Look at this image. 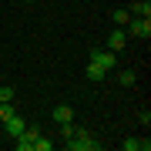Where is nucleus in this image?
I'll list each match as a JSON object with an SVG mask.
<instances>
[{
	"instance_id": "nucleus-1",
	"label": "nucleus",
	"mask_w": 151,
	"mask_h": 151,
	"mask_svg": "<svg viewBox=\"0 0 151 151\" xmlns=\"http://www.w3.org/2000/svg\"><path fill=\"white\" fill-rule=\"evenodd\" d=\"M64 145H67L70 151H97V148H101V141H94L91 134H87V131H81V128H77L74 134L64 141Z\"/></svg>"
},
{
	"instance_id": "nucleus-2",
	"label": "nucleus",
	"mask_w": 151,
	"mask_h": 151,
	"mask_svg": "<svg viewBox=\"0 0 151 151\" xmlns=\"http://www.w3.org/2000/svg\"><path fill=\"white\" fill-rule=\"evenodd\" d=\"M91 60L101 64L104 70H114L118 67V50H108V47H91Z\"/></svg>"
},
{
	"instance_id": "nucleus-3",
	"label": "nucleus",
	"mask_w": 151,
	"mask_h": 151,
	"mask_svg": "<svg viewBox=\"0 0 151 151\" xmlns=\"http://www.w3.org/2000/svg\"><path fill=\"white\" fill-rule=\"evenodd\" d=\"M128 34L148 40V37H151V17H131V20H128Z\"/></svg>"
},
{
	"instance_id": "nucleus-4",
	"label": "nucleus",
	"mask_w": 151,
	"mask_h": 151,
	"mask_svg": "<svg viewBox=\"0 0 151 151\" xmlns=\"http://www.w3.org/2000/svg\"><path fill=\"white\" fill-rule=\"evenodd\" d=\"M24 128H27V121H24L20 114H14V118L4 121V131H7V138H10V141H14L17 134H24Z\"/></svg>"
},
{
	"instance_id": "nucleus-5",
	"label": "nucleus",
	"mask_w": 151,
	"mask_h": 151,
	"mask_svg": "<svg viewBox=\"0 0 151 151\" xmlns=\"http://www.w3.org/2000/svg\"><path fill=\"white\" fill-rule=\"evenodd\" d=\"M124 44H128V30L114 27V34H108V44H104V47H108V50H121Z\"/></svg>"
},
{
	"instance_id": "nucleus-6",
	"label": "nucleus",
	"mask_w": 151,
	"mask_h": 151,
	"mask_svg": "<svg viewBox=\"0 0 151 151\" xmlns=\"http://www.w3.org/2000/svg\"><path fill=\"white\" fill-rule=\"evenodd\" d=\"M50 114H54V121H57V124H64V121H74V108H70V104H57V108L50 111Z\"/></svg>"
},
{
	"instance_id": "nucleus-7",
	"label": "nucleus",
	"mask_w": 151,
	"mask_h": 151,
	"mask_svg": "<svg viewBox=\"0 0 151 151\" xmlns=\"http://www.w3.org/2000/svg\"><path fill=\"white\" fill-rule=\"evenodd\" d=\"M131 17H151V0H131Z\"/></svg>"
},
{
	"instance_id": "nucleus-8",
	"label": "nucleus",
	"mask_w": 151,
	"mask_h": 151,
	"mask_svg": "<svg viewBox=\"0 0 151 151\" xmlns=\"http://www.w3.org/2000/svg\"><path fill=\"white\" fill-rule=\"evenodd\" d=\"M87 81H104V77H108V70H104L101 64H94V60H87Z\"/></svg>"
},
{
	"instance_id": "nucleus-9",
	"label": "nucleus",
	"mask_w": 151,
	"mask_h": 151,
	"mask_svg": "<svg viewBox=\"0 0 151 151\" xmlns=\"http://www.w3.org/2000/svg\"><path fill=\"white\" fill-rule=\"evenodd\" d=\"M111 20H114V27H128V20H131V10H121V7H118V10L111 14Z\"/></svg>"
},
{
	"instance_id": "nucleus-10",
	"label": "nucleus",
	"mask_w": 151,
	"mask_h": 151,
	"mask_svg": "<svg viewBox=\"0 0 151 151\" xmlns=\"http://www.w3.org/2000/svg\"><path fill=\"white\" fill-rule=\"evenodd\" d=\"M134 81H138L134 70H121V74H118V84H121V87H134Z\"/></svg>"
},
{
	"instance_id": "nucleus-11",
	"label": "nucleus",
	"mask_w": 151,
	"mask_h": 151,
	"mask_svg": "<svg viewBox=\"0 0 151 151\" xmlns=\"http://www.w3.org/2000/svg\"><path fill=\"white\" fill-rule=\"evenodd\" d=\"M50 148H54V141L44 138V134H37V141H34V151H50Z\"/></svg>"
},
{
	"instance_id": "nucleus-12",
	"label": "nucleus",
	"mask_w": 151,
	"mask_h": 151,
	"mask_svg": "<svg viewBox=\"0 0 151 151\" xmlns=\"http://www.w3.org/2000/svg\"><path fill=\"white\" fill-rule=\"evenodd\" d=\"M121 148H124V151H141V138H124Z\"/></svg>"
},
{
	"instance_id": "nucleus-13",
	"label": "nucleus",
	"mask_w": 151,
	"mask_h": 151,
	"mask_svg": "<svg viewBox=\"0 0 151 151\" xmlns=\"http://www.w3.org/2000/svg\"><path fill=\"white\" fill-rule=\"evenodd\" d=\"M74 131H77V128H74L70 121H64V124H60V138H64V141H67L70 134H74Z\"/></svg>"
},
{
	"instance_id": "nucleus-14",
	"label": "nucleus",
	"mask_w": 151,
	"mask_h": 151,
	"mask_svg": "<svg viewBox=\"0 0 151 151\" xmlns=\"http://www.w3.org/2000/svg\"><path fill=\"white\" fill-rule=\"evenodd\" d=\"M7 118H14V108H10V101H7V104H0V121H7Z\"/></svg>"
},
{
	"instance_id": "nucleus-15",
	"label": "nucleus",
	"mask_w": 151,
	"mask_h": 151,
	"mask_svg": "<svg viewBox=\"0 0 151 151\" xmlns=\"http://www.w3.org/2000/svg\"><path fill=\"white\" fill-rule=\"evenodd\" d=\"M7 101H14V87H0V104H7Z\"/></svg>"
},
{
	"instance_id": "nucleus-16",
	"label": "nucleus",
	"mask_w": 151,
	"mask_h": 151,
	"mask_svg": "<svg viewBox=\"0 0 151 151\" xmlns=\"http://www.w3.org/2000/svg\"><path fill=\"white\" fill-rule=\"evenodd\" d=\"M27 4H34V0H27Z\"/></svg>"
}]
</instances>
